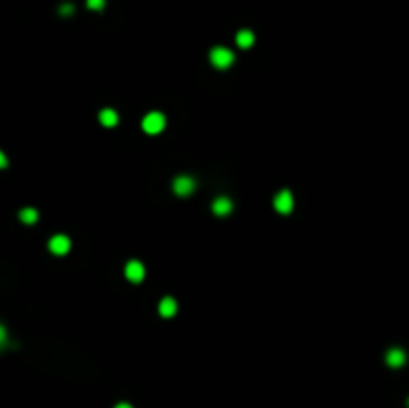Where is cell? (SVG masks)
Listing matches in <instances>:
<instances>
[{"instance_id": "5b68a950", "label": "cell", "mask_w": 409, "mask_h": 408, "mask_svg": "<svg viewBox=\"0 0 409 408\" xmlns=\"http://www.w3.org/2000/svg\"><path fill=\"white\" fill-rule=\"evenodd\" d=\"M194 186H196V182H194L190 176H178V178L174 180V192H176L178 196H188V194H192V192H194Z\"/></svg>"}, {"instance_id": "52a82bcc", "label": "cell", "mask_w": 409, "mask_h": 408, "mask_svg": "<svg viewBox=\"0 0 409 408\" xmlns=\"http://www.w3.org/2000/svg\"><path fill=\"white\" fill-rule=\"evenodd\" d=\"M385 360H387V364H389V366L399 368V366H403V364H405L407 356H405V352H403L401 348H391V350H387Z\"/></svg>"}, {"instance_id": "2e32d148", "label": "cell", "mask_w": 409, "mask_h": 408, "mask_svg": "<svg viewBox=\"0 0 409 408\" xmlns=\"http://www.w3.org/2000/svg\"><path fill=\"white\" fill-rule=\"evenodd\" d=\"M116 408H132V406H130V404H126V402H122V404H118Z\"/></svg>"}, {"instance_id": "6da1fadb", "label": "cell", "mask_w": 409, "mask_h": 408, "mask_svg": "<svg viewBox=\"0 0 409 408\" xmlns=\"http://www.w3.org/2000/svg\"><path fill=\"white\" fill-rule=\"evenodd\" d=\"M210 60L216 68H228L232 66L234 62V52L230 48H224V46H216L212 52H210Z\"/></svg>"}, {"instance_id": "3957f363", "label": "cell", "mask_w": 409, "mask_h": 408, "mask_svg": "<svg viewBox=\"0 0 409 408\" xmlns=\"http://www.w3.org/2000/svg\"><path fill=\"white\" fill-rule=\"evenodd\" d=\"M274 206H276L278 212L290 214L292 208H294V196H292V192H290V190H282V192L274 198Z\"/></svg>"}, {"instance_id": "e0dca14e", "label": "cell", "mask_w": 409, "mask_h": 408, "mask_svg": "<svg viewBox=\"0 0 409 408\" xmlns=\"http://www.w3.org/2000/svg\"><path fill=\"white\" fill-rule=\"evenodd\" d=\"M407 404H409V400H407Z\"/></svg>"}, {"instance_id": "8fae6325", "label": "cell", "mask_w": 409, "mask_h": 408, "mask_svg": "<svg viewBox=\"0 0 409 408\" xmlns=\"http://www.w3.org/2000/svg\"><path fill=\"white\" fill-rule=\"evenodd\" d=\"M100 122H102L104 126H116L118 124V114L112 110V108H104L102 112H100Z\"/></svg>"}, {"instance_id": "4fadbf2b", "label": "cell", "mask_w": 409, "mask_h": 408, "mask_svg": "<svg viewBox=\"0 0 409 408\" xmlns=\"http://www.w3.org/2000/svg\"><path fill=\"white\" fill-rule=\"evenodd\" d=\"M86 4H88V8H90V10H102L106 2H104V0H88Z\"/></svg>"}, {"instance_id": "7c38bea8", "label": "cell", "mask_w": 409, "mask_h": 408, "mask_svg": "<svg viewBox=\"0 0 409 408\" xmlns=\"http://www.w3.org/2000/svg\"><path fill=\"white\" fill-rule=\"evenodd\" d=\"M20 220L24 224H34L38 220V212L34 208H24V210H20Z\"/></svg>"}, {"instance_id": "277c9868", "label": "cell", "mask_w": 409, "mask_h": 408, "mask_svg": "<svg viewBox=\"0 0 409 408\" xmlns=\"http://www.w3.org/2000/svg\"><path fill=\"white\" fill-rule=\"evenodd\" d=\"M70 238L68 236H64V234H56V236H52L50 242H48V248H50L54 254H58V256H62V254H66L68 250H70Z\"/></svg>"}, {"instance_id": "30bf717a", "label": "cell", "mask_w": 409, "mask_h": 408, "mask_svg": "<svg viewBox=\"0 0 409 408\" xmlns=\"http://www.w3.org/2000/svg\"><path fill=\"white\" fill-rule=\"evenodd\" d=\"M254 32L252 30H240L238 34H236V42H238V46L240 48H250L252 44H254Z\"/></svg>"}, {"instance_id": "5bb4252c", "label": "cell", "mask_w": 409, "mask_h": 408, "mask_svg": "<svg viewBox=\"0 0 409 408\" xmlns=\"http://www.w3.org/2000/svg\"><path fill=\"white\" fill-rule=\"evenodd\" d=\"M72 10H74V6H72V4H66V6H62V8H60V12H62V14H72Z\"/></svg>"}, {"instance_id": "ba28073f", "label": "cell", "mask_w": 409, "mask_h": 408, "mask_svg": "<svg viewBox=\"0 0 409 408\" xmlns=\"http://www.w3.org/2000/svg\"><path fill=\"white\" fill-rule=\"evenodd\" d=\"M232 208H234L232 200H230V198H224V196L216 198L214 204H212V210H214V214H218V216H226V214H230Z\"/></svg>"}, {"instance_id": "9a60e30c", "label": "cell", "mask_w": 409, "mask_h": 408, "mask_svg": "<svg viewBox=\"0 0 409 408\" xmlns=\"http://www.w3.org/2000/svg\"><path fill=\"white\" fill-rule=\"evenodd\" d=\"M0 166H6V158H4V154H0Z\"/></svg>"}, {"instance_id": "7a4b0ae2", "label": "cell", "mask_w": 409, "mask_h": 408, "mask_svg": "<svg viewBox=\"0 0 409 408\" xmlns=\"http://www.w3.org/2000/svg\"><path fill=\"white\" fill-rule=\"evenodd\" d=\"M164 126H166V118H164V114H160V112H150L148 116L142 120V128H144L148 134H158V132H162Z\"/></svg>"}, {"instance_id": "8992f818", "label": "cell", "mask_w": 409, "mask_h": 408, "mask_svg": "<svg viewBox=\"0 0 409 408\" xmlns=\"http://www.w3.org/2000/svg\"><path fill=\"white\" fill-rule=\"evenodd\" d=\"M144 274H146V270H144V264H142V262L132 260V262L126 264V276H128V280L140 282V280L144 278Z\"/></svg>"}, {"instance_id": "9c48e42d", "label": "cell", "mask_w": 409, "mask_h": 408, "mask_svg": "<svg viewBox=\"0 0 409 408\" xmlns=\"http://www.w3.org/2000/svg\"><path fill=\"white\" fill-rule=\"evenodd\" d=\"M176 310H178V304H176V300L174 298H164L162 302H160V314L162 316H166V318H170V316H174L176 314Z\"/></svg>"}]
</instances>
